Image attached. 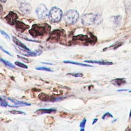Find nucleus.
I'll list each match as a JSON object with an SVG mask.
<instances>
[{
	"label": "nucleus",
	"instance_id": "obj_3",
	"mask_svg": "<svg viewBox=\"0 0 131 131\" xmlns=\"http://www.w3.org/2000/svg\"><path fill=\"white\" fill-rule=\"evenodd\" d=\"M62 16V12L60 9L57 7H53L49 13V18L53 23H57L60 20Z\"/></svg>",
	"mask_w": 131,
	"mask_h": 131
},
{
	"label": "nucleus",
	"instance_id": "obj_6",
	"mask_svg": "<svg viewBox=\"0 0 131 131\" xmlns=\"http://www.w3.org/2000/svg\"><path fill=\"white\" fill-rule=\"evenodd\" d=\"M7 103H8V106H11V107H20V106H29L31 105L30 103H28L27 102H23L18 101L15 99H12L11 98H6V99Z\"/></svg>",
	"mask_w": 131,
	"mask_h": 131
},
{
	"label": "nucleus",
	"instance_id": "obj_19",
	"mask_svg": "<svg viewBox=\"0 0 131 131\" xmlns=\"http://www.w3.org/2000/svg\"><path fill=\"white\" fill-rule=\"evenodd\" d=\"M8 106V103L6 99H4L0 96V106L6 107Z\"/></svg>",
	"mask_w": 131,
	"mask_h": 131
},
{
	"label": "nucleus",
	"instance_id": "obj_31",
	"mask_svg": "<svg viewBox=\"0 0 131 131\" xmlns=\"http://www.w3.org/2000/svg\"><path fill=\"white\" fill-rule=\"evenodd\" d=\"M3 11V8L2 7V6L0 5V12H2Z\"/></svg>",
	"mask_w": 131,
	"mask_h": 131
},
{
	"label": "nucleus",
	"instance_id": "obj_35",
	"mask_svg": "<svg viewBox=\"0 0 131 131\" xmlns=\"http://www.w3.org/2000/svg\"><path fill=\"white\" fill-rule=\"evenodd\" d=\"M129 93H130V92H131V90H130V91H129Z\"/></svg>",
	"mask_w": 131,
	"mask_h": 131
},
{
	"label": "nucleus",
	"instance_id": "obj_23",
	"mask_svg": "<svg viewBox=\"0 0 131 131\" xmlns=\"http://www.w3.org/2000/svg\"><path fill=\"white\" fill-rule=\"evenodd\" d=\"M9 112L11 114H12L13 115H18V114H24L26 115V113L23 111H17V110H12L9 111Z\"/></svg>",
	"mask_w": 131,
	"mask_h": 131
},
{
	"label": "nucleus",
	"instance_id": "obj_15",
	"mask_svg": "<svg viewBox=\"0 0 131 131\" xmlns=\"http://www.w3.org/2000/svg\"><path fill=\"white\" fill-rule=\"evenodd\" d=\"M65 63H70V64H76L77 66H83V67H92L93 66L84 64V63H79V62H77L75 61H70V60H64L63 61Z\"/></svg>",
	"mask_w": 131,
	"mask_h": 131
},
{
	"label": "nucleus",
	"instance_id": "obj_5",
	"mask_svg": "<svg viewBox=\"0 0 131 131\" xmlns=\"http://www.w3.org/2000/svg\"><path fill=\"white\" fill-rule=\"evenodd\" d=\"M16 51L19 52L21 55H23L26 56H36L38 55H40L42 52L39 50H36L34 51H30L24 50L21 48H18L16 47Z\"/></svg>",
	"mask_w": 131,
	"mask_h": 131
},
{
	"label": "nucleus",
	"instance_id": "obj_14",
	"mask_svg": "<svg viewBox=\"0 0 131 131\" xmlns=\"http://www.w3.org/2000/svg\"><path fill=\"white\" fill-rule=\"evenodd\" d=\"M56 112V110L53 108H41L38 110L35 113H38V114H42L44 113H52Z\"/></svg>",
	"mask_w": 131,
	"mask_h": 131
},
{
	"label": "nucleus",
	"instance_id": "obj_32",
	"mask_svg": "<svg viewBox=\"0 0 131 131\" xmlns=\"http://www.w3.org/2000/svg\"><path fill=\"white\" fill-rule=\"evenodd\" d=\"M126 90H118V91H117L120 92V91H126Z\"/></svg>",
	"mask_w": 131,
	"mask_h": 131
},
{
	"label": "nucleus",
	"instance_id": "obj_8",
	"mask_svg": "<svg viewBox=\"0 0 131 131\" xmlns=\"http://www.w3.org/2000/svg\"><path fill=\"white\" fill-rule=\"evenodd\" d=\"M18 16L17 14L13 12H10L5 17V19L7 22L11 25H13L16 23V20L17 19Z\"/></svg>",
	"mask_w": 131,
	"mask_h": 131
},
{
	"label": "nucleus",
	"instance_id": "obj_22",
	"mask_svg": "<svg viewBox=\"0 0 131 131\" xmlns=\"http://www.w3.org/2000/svg\"><path fill=\"white\" fill-rule=\"evenodd\" d=\"M67 75L72 76L75 77H80L83 76L82 73H68Z\"/></svg>",
	"mask_w": 131,
	"mask_h": 131
},
{
	"label": "nucleus",
	"instance_id": "obj_12",
	"mask_svg": "<svg viewBox=\"0 0 131 131\" xmlns=\"http://www.w3.org/2000/svg\"><path fill=\"white\" fill-rule=\"evenodd\" d=\"M85 62L96 63L100 65H112L113 64L112 62L106 61H97V60H84Z\"/></svg>",
	"mask_w": 131,
	"mask_h": 131
},
{
	"label": "nucleus",
	"instance_id": "obj_24",
	"mask_svg": "<svg viewBox=\"0 0 131 131\" xmlns=\"http://www.w3.org/2000/svg\"><path fill=\"white\" fill-rule=\"evenodd\" d=\"M0 33H1L3 36H4L6 39H7L8 40H10V37L9 35L6 32H5L4 31H3V30H0Z\"/></svg>",
	"mask_w": 131,
	"mask_h": 131
},
{
	"label": "nucleus",
	"instance_id": "obj_30",
	"mask_svg": "<svg viewBox=\"0 0 131 131\" xmlns=\"http://www.w3.org/2000/svg\"><path fill=\"white\" fill-rule=\"evenodd\" d=\"M41 63H43V64H49V65L53 64V63H49V62H41Z\"/></svg>",
	"mask_w": 131,
	"mask_h": 131
},
{
	"label": "nucleus",
	"instance_id": "obj_11",
	"mask_svg": "<svg viewBox=\"0 0 131 131\" xmlns=\"http://www.w3.org/2000/svg\"><path fill=\"white\" fill-rule=\"evenodd\" d=\"M12 40L13 41L15 44H16L18 47H19L20 48L23 49L24 50H27V51H30V50L25 45L23 42H21L19 40H18L17 38H16L15 37H12Z\"/></svg>",
	"mask_w": 131,
	"mask_h": 131
},
{
	"label": "nucleus",
	"instance_id": "obj_21",
	"mask_svg": "<svg viewBox=\"0 0 131 131\" xmlns=\"http://www.w3.org/2000/svg\"><path fill=\"white\" fill-rule=\"evenodd\" d=\"M36 69L37 70H41V71H45L48 72H53V71L50 68L48 67H36Z\"/></svg>",
	"mask_w": 131,
	"mask_h": 131
},
{
	"label": "nucleus",
	"instance_id": "obj_28",
	"mask_svg": "<svg viewBox=\"0 0 131 131\" xmlns=\"http://www.w3.org/2000/svg\"><path fill=\"white\" fill-rule=\"evenodd\" d=\"M17 57H18V58H20L21 60H22L23 61H25V62H28V59H27V58H26L25 57H23L20 56H19V55H17Z\"/></svg>",
	"mask_w": 131,
	"mask_h": 131
},
{
	"label": "nucleus",
	"instance_id": "obj_34",
	"mask_svg": "<svg viewBox=\"0 0 131 131\" xmlns=\"http://www.w3.org/2000/svg\"><path fill=\"white\" fill-rule=\"evenodd\" d=\"M130 116H131V109H130V111L129 113V117H130Z\"/></svg>",
	"mask_w": 131,
	"mask_h": 131
},
{
	"label": "nucleus",
	"instance_id": "obj_2",
	"mask_svg": "<svg viewBox=\"0 0 131 131\" xmlns=\"http://www.w3.org/2000/svg\"><path fill=\"white\" fill-rule=\"evenodd\" d=\"M79 16V13L77 11L69 10L66 12L64 15V19L67 24L73 25L77 22Z\"/></svg>",
	"mask_w": 131,
	"mask_h": 131
},
{
	"label": "nucleus",
	"instance_id": "obj_1",
	"mask_svg": "<svg viewBox=\"0 0 131 131\" xmlns=\"http://www.w3.org/2000/svg\"><path fill=\"white\" fill-rule=\"evenodd\" d=\"M101 21V17L97 14H85L82 17L81 23L85 26H90L94 24H99Z\"/></svg>",
	"mask_w": 131,
	"mask_h": 131
},
{
	"label": "nucleus",
	"instance_id": "obj_29",
	"mask_svg": "<svg viewBox=\"0 0 131 131\" xmlns=\"http://www.w3.org/2000/svg\"><path fill=\"white\" fill-rule=\"evenodd\" d=\"M97 120H98V119H97V118H95V119H94V120H93V121L92 124H95V123L97 121Z\"/></svg>",
	"mask_w": 131,
	"mask_h": 131
},
{
	"label": "nucleus",
	"instance_id": "obj_4",
	"mask_svg": "<svg viewBox=\"0 0 131 131\" xmlns=\"http://www.w3.org/2000/svg\"><path fill=\"white\" fill-rule=\"evenodd\" d=\"M30 34L33 36H36L38 35H43L46 32V29L42 26L34 25L32 26V29L29 31Z\"/></svg>",
	"mask_w": 131,
	"mask_h": 131
},
{
	"label": "nucleus",
	"instance_id": "obj_27",
	"mask_svg": "<svg viewBox=\"0 0 131 131\" xmlns=\"http://www.w3.org/2000/svg\"><path fill=\"white\" fill-rule=\"evenodd\" d=\"M0 49L2 50V51H3L4 53H5L6 54H8V55H9V56H12V55L11 54H10L8 51H7V50H6L5 49H4L2 46H0Z\"/></svg>",
	"mask_w": 131,
	"mask_h": 131
},
{
	"label": "nucleus",
	"instance_id": "obj_18",
	"mask_svg": "<svg viewBox=\"0 0 131 131\" xmlns=\"http://www.w3.org/2000/svg\"><path fill=\"white\" fill-rule=\"evenodd\" d=\"M0 61L3 62L5 66H8L10 68H15V66L13 64H12L11 63H10V62H9L7 60H6L4 59L3 58H2L1 57H0Z\"/></svg>",
	"mask_w": 131,
	"mask_h": 131
},
{
	"label": "nucleus",
	"instance_id": "obj_25",
	"mask_svg": "<svg viewBox=\"0 0 131 131\" xmlns=\"http://www.w3.org/2000/svg\"><path fill=\"white\" fill-rule=\"evenodd\" d=\"M108 117L113 118V115H112L111 113H108V112H107V113H105V114L103 115V116L102 117V118L103 119H105L107 118H108Z\"/></svg>",
	"mask_w": 131,
	"mask_h": 131
},
{
	"label": "nucleus",
	"instance_id": "obj_16",
	"mask_svg": "<svg viewBox=\"0 0 131 131\" xmlns=\"http://www.w3.org/2000/svg\"><path fill=\"white\" fill-rule=\"evenodd\" d=\"M123 43L122 42H117V43H115L114 45H112L111 46H110V47H107V48H106L104 49L103 51H105V50H107V49H111H111H114V50H116V49H117L118 48H119V47H120V46H121Z\"/></svg>",
	"mask_w": 131,
	"mask_h": 131
},
{
	"label": "nucleus",
	"instance_id": "obj_33",
	"mask_svg": "<svg viewBox=\"0 0 131 131\" xmlns=\"http://www.w3.org/2000/svg\"><path fill=\"white\" fill-rule=\"evenodd\" d=\"M0 1H1L2 2H3V3H5L6 1V0H0Z\"/></svg>",
	"mask_w": 131,
	"mask_h": 131
},
{
	"label": "nucleus",
	"instance_id": "obj_9",
	"mask_svg": "<svg viewBox=\"0 0 131 131\" xmlns=\"http://www.w3.org/2000/svg\"><path fill=\"white\" fill-rule=\"evenodd\" d=\"M19 9L23 13L27 14L31 12V7L28 3H23L19 7Z\"/></svg>",
	"mask_w": 131,
	"mask_h": 131
},
{
	"label": "nucleus",
	"instance_id": "obj_10",
	"mask_svg": "<svg viewBox=\"0 0 131 131\" xmlns=\"http://www.w3.org/2000/svg\"><path fill=\"white\" fill-rule=\"evenodd\" d=\"M126 81L125 78H118L113 79L112 80L111 83L117 86H121L122 85H124L125 83H126Z\"/></svg>",
	"mask_w": 131,
	"mask_h": 131
},
{
	"label": "nucleus",
	"instance_id": "obj_26",
	"mask_svg": "<svg viewBox=\"0 0 131 131\" xmlns=\"http://www.w3.org/2000/svg\"><path fill=\"white\" fill-rule=\"evenodd\" d=\"M86 120L85 119H83L82 120V121L80 123V128H84L85 127V124H86Z\"/></svg>",
	"mask_w": 131,
	"mask_h": 131
},
{
	"label": "nucleus",
	"instance_id": "obj_20",
	"mask_svg": "<svg viewBox=\"0 0 131 131\" xmlns=\"http://www.w3.org/2000/svg\"><path fill=\"white\" fill-rule=\"evenodd\" d=\"M14 63H15V64L16 66H17L18 67H20V68H21L25 69H27L28 68V67L27 66H26V65L24 63H22V62H19V61H15Z\"/></svg>",
	"mask_w": 131,
	"mask_h": 131
},
{
	"label": "nucleus",
	"instance_id": "obj_17",
	"mask_svg": "<svg viewBox=\"0 0 131 131\" xmlns=\"http://www.w3.org/2000/svg\"><path fill=\"white\" fill-rule=\"evenodd\" d=\"M113 20H114V23L116 26H119L120 24V23H121V16L117 15V16H114V18H113Z\"/></svg>",
	"mask_w": 131,
	"mask_h": 131
},
{
	"label": "nucleus",
	"instance_id": "obj_7",
	"mask_svg": "<svg viewBox=\"0 0 131 131\" xmlns=\"http://www.w3.org/2000/svg\"><path fill=\"white\" fill-rule=\"evenodd\" d=\"M48 10L46 7L43 4L40 5L36 9V13L39 18L44 19L47 15Z\"/></svg>",
	"mask_w": 131,
	"mask_h": 131
},
{
	"label": "nucleus",
	"instance_id": "obj_13",
	"mask_svg": "<svg viewBox=\"0 0 131 131\" xmlns=\"http://www.w3.org/2000/svg\"><path fill=\"white\" fill-rule=\"evenodd\" d=\"M16 28L18 30H20L21 31H24L26 29L29 28V26L26 25L24 23L20 21H16Z\"/></svg>",
	"mask_w": 131,
	"mask_h": 131
}]
</instances>
